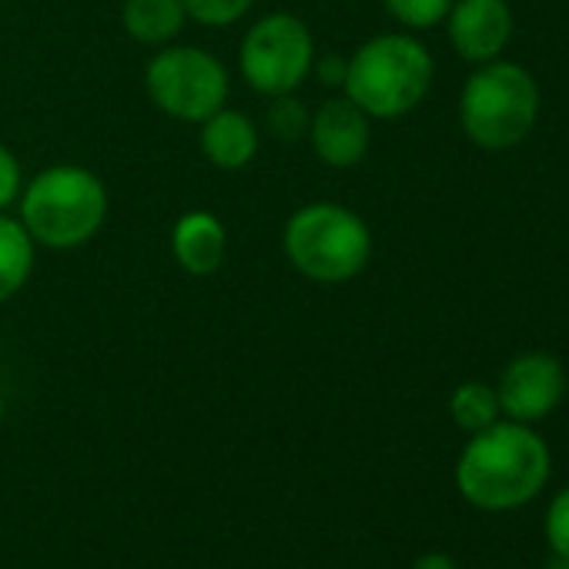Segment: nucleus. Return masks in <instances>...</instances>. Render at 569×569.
<instances>
[{
	"mask_svg": "<svg viewBox=\"0 0 569 569\" xmlns=\"http://www.w3.org/2000/svg\"><path fill=\"white\" fill-rule=\"evenodd\" d=\"M21 188H24L21 161L14 158V151L4 141H0V211H8L21 198Z\"/></svg>",
	"mask_w": 569,
	"mask_h": 569,
	"instance_id": "20",
	"label": "nucleus"
},
{
	"mask_svg": "<svg viewBox=\"0 0 569 569\" xmlns=\"http://www.w3.org/2000/svg\"><path fill=\"white\" fill-rule=\"evenodd\" d=\"M264 124H268L271 138H278L281 144H292L299 138H309L312 111L296 94H281V98H271V108L264 114Z\"/></svg>",
	"mask_w": 569,
	"mask_h": 569,
	"instance_id": "16",
	"label": "nucleus"
},
{
	"mask_svg": "<svg viewBox=\"0 0 569 569\" xmlns=\"http://www.w3.org/2000/svg\"><path fill=\"white\" fill-rule=\"evenodd\" d=\"M309 144L329 168H356L372 144V118L352 98H329L312 111Z\"/></svg>",
	"mask_w": 569,
	"mask_h": 569,
	"instance_id": "9",
	"label": "nucleus"
},
{
	"mask_svg": "<svg viewBox=\"0 0 569 569\" xmlns=\"http://www.w3.org/2000/svg\"><path fill=\"white\" fill-rule=\"evenodd\" d=\"M449 416L462 432H482L486 426L499 422V396L486 382H462L449 399Z\"/></svg>",
	"mask_w": 569,
	"mask_h": 569,
	"instance_id": "15",
	"label": "nucleus"
},
{
	"mask_svg": "<svg viewBox=\"0 0 569 569\" xmlns=\"http://www.w3.org/2000/svg\"><path fill=\"white\" fill-rule=\"evenodd\" d=\"M34 238L21 218L0 211V306L11 302L34 271Z\"/></svg>",
	"mask_w": 569,
	"mask_h": 569,
	"instance_id": "14",
	"label": "nucleus"
},
{
	"mask_svg": "<svg viewBox=\"0 0 569 569\" xmlns=\"http://www.w3.org/2000/svg\"><path fill=\"white\" fill-rule=\"evenodd\" d=\"M21 224L34 244L54 251H74L88 244L108 218L111 198L104 181L84 164H51L21 188Z\"/></svg>",
	"mask_w": 569,
	"mask_h": 569,
	"instance_id": "2",
	"label": "nucleus"
},
{
	"mask_svg": "<svg viewBox=\"0 0 569 569\" xmlns=\"http://www.w3.org/2000/svg\"><path fill=\"white\" fill-rule=\"evenodd\" d=\"M121 24L131 41L144 48H164L178 41L188 24V14L181 0H124Z\"/></svg>",
	"mask_w": 569,
	"mask_h": 569,
	"instance_id": "13",
	"label": "nucleus"
},
{
	"mask_svg": "<svg viewBox=\"0 0 569 569\" xmlns=\"http://www.w3.org/2000/svg\"><path fill=\"white\" fill-rule=\"evenodd\" d=\"M392 21H399L409 31H426L446 21L452 0H382Z\"/></svg>",
	"mask_w": 569,
	"mask_h": 569,
	"instance_id": "17",
	"label": "nucleus"
},
{
	"mask_svg": "<svg viewBox=\"0 0 569 569\" xmlns=\"http://www.w3.org/2000/svg\"><path fill=\"white\" fill-rule=\"evenodd\" d=\"M289 264L316 284H342L366 271L372 258V231L346 204L312 201L289 214L281 228Z\"/></svg>",
	"mask_w": 569,
	"mask_h": 569,
	"instance_id": "3",
	"label": "nucleus"
},
{
	"mask_svg": "<svg viewBox=\"0 0 569 569\" xmlns=\"http://www.w3.org/2000/svg\"><path fill=\"white\" fill-rule=\"evenodd\" d=\"M144 88L151 104L184 124H201L228 101L224 64L194 44H164L144 68Z\"/></svg>",
	"mask_w": 569,
	"mask_h": 569,
	"instance_id": "6",
	"label": "nucleus"
},
{
	"mask_svg": "<svg viewBox=\"0 0 569 569\" xmlns=\"http://www.w3.org/2000/svg\"><path fill=\"white\" fill-rule=\"evenodd\" d=\"M549 479V449L526 422H492L472 432L459 462L456 486L482 512H509L542 492Z\"/></svg>",
	"mask_w": 569,
	"mask_h": 569,
	"instance_id": "1",
	"label": "nucleus"
},
{
	"mask_svg": "<svg viewBox=\"0 0 569 569\" xmlns=\"http://www.w3.org/2000/svg\"><path fill=\"white\" fill-rule=\"evenodd\" d=\"M346 68H349V58L329 54V58L319 64V78H322L329 88H342V84H346Z\"/></svg>",
	"mask_w": 569,
	"mask_h": 569,
	"instance_id": "21",
	"label": "nucleus"
},
{
	"mask_svg": "<svg viewBox=\"0 0 569 569\" xmlns=\"http://www.w3.org/2000/svg\"><path fill=\"white\" fill-rule=\"evenodd\" d=\"M188 21L201 24V28H228L238 24L254 0H181Z\"/></svg>",
	"mask_w": 569,
	"mask_h": 569,
	"instance_id": "18",
	"label": "nucleus"
},
{
	"mask_svg": "<svg viewBox=\"0 0 569 569\" xmlns=\"http://www.w3.org/2000/svg\"><path fill=\"white\" fill-rule=\"evenodd\" d=\"M539 114V91L526 68L509 61H486L466 81L459 98V121L472 144L486 151H509L522 144Z\"/></svg>",
	"mask_w": 569,
	"mask_h": 569,
	"instance_id": "5",
	"label": "nucleus"
},
{
	"mask_svg": "<svg viewBox=\"0 0 569 569\" xmlns=\"http://www.w3.org/2000/svg\"><path fill=\"white\" fill-rule=\"evenodd\" d=\"M0 426H4V399H0Z\"/></svg>",
	"mask_w": 569,
	"mask_h": 569,
	"instance_id": "24",
	"label": "nucleus"
},
{
	"mask_svg": "<svg viewBox=\"0 0 569 569\" xmlns=\"http://www.w3.org/2000/svg\"><path fill=\"white\" fill-rule=\"evenodd\" d=\"M171 254L181 271L191 278H208L224 264L228 254V231L221 218L208 208H191L178 214L171 228Z\"/></svg>",
	"mask_w": 569,
	"mask_h": 569,
	"instance_id": "11",
	"label": "nucleus"
},
{
	"mask_svg": "<svg viewBox=\"0 0 569 569\" xmlns=\"http://www.w3.org/2000/svg\"><path fill=\"white\" fill-rule=\"evenodd\" d=\"M499 412H506L512 422H539L546 419L566 396V372L559 359L546 352H526L516 356L496 386Z\"/></svg>",
	"mask_w": 569,
	"mask_h": 569,
	"instance_id": "8",
	"label": "nucleus"
},
{
	"mask_svg": "<svg viewBox=\"0 0 569 569\" xmlns=\"http://www.w3.org/2000/svg\"><path fill=\"white\" fill-rule=\"evenodd\" d=\"M238 68L244 84L261 98L296 94L316 71V38L296 14H268L244 31Z\"/></svg>",
	"mask_w": 569,
	"mask_h": 569,
	"instance_id": "7",
	"label": "nucleus"
},
{
	"mask_svg": "<svg viewBox=\"0 0 569 569\" xmlns=\"http://www.w3.org/2000/svg\"><path fill=\"white\" fill-rule=\"evenodd\" d=\"M446 24L456 54L469 64L496 61L512 38V11L506 0H452Z\"/></svg>",
	"mask_w": 569,
	"mask_h": 569,
	"instance_id": "10",
	"label": "nucleus"
},
{
	"mask_svg": "<svg viewBox=\"0 0 569 569\" xmlns=\"http://www.w3.org/2000/svg\"><path fill=\"white\" fill-rule=\"evenodd\" d=\"M432 58L409 34H379L366 41L346 68V98L369 118L392 121L422 104L432 88Z\"/></svg>",
	"mask_w": 569,
	"mask_h": 569,
	"instance_id": "4",
	"label": "nucleus"
},
{
	"mask_svg": "<svg viewBox=\"0 0 569 569\" xmlns=\"http://www.w3.org/2000/svg\"><path fill=\"white\" fill-rule=\"evenodd\" d=\"M412 569H456V559L446 556V552H426V556L416 559Z\"/></svg>",
	"mask_w": 569,
	"mask_h": 569,
	"instance_id": "22",
	"label": "nucleus"
},
{
	"mask_svg": "<svg viewBox=\"0 0 569 569\" xmlns=\"http://www.w3.org/2000/svg\"><path fill=\"white\" fill-rule=\"evenodd\" d=\"M198 144H201L204 161L214 164L218 171H241L254 161L261 134L248 114L234 108H218L211 118L201 121Z\"/></svg>",
	"mask_w": 569,
	"mask_h": 569,
	"instance_id": "12",
	"label": "nucleus"
},
{
	"mask_svg": "<svg viewBox=\"0 0 569 569\" xmlns=\"http://www.w3.org/2000/svg\"><path fill=\"white\" fill-rule=\"evenodd\" d=\"M546 542L556 556H569V486H562L546 509Z\"/></svg>",
	"mask_w": 569,
	"mask_h": 569,
	"instance_id": "19",
	"label": "nucleus"
},
{
	"mask_svg": "<svg viewBox=\"0 0 569 569\" xmlns=\"http://www.w3.org/2000/svg\"><path fill=\"white\" fill-rule=\"evenodd\" d=\"M546 569H569V556H556V552H552V562H549Z\"/></svg>",
	"mask_w": 569,
	"mask_h": 569,
	"instance_id": "23",
	"label": "nucleus"
}]
</instances>
